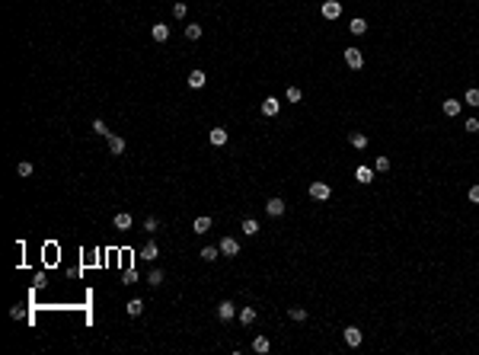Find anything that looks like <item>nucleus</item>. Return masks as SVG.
<instances>
[{
  "label": "nucleus",
  "instance_id": "3",
  "mask_svg": "<svg viewBox=\"0 0 479 355\" xmlns=\"http://www.w3.org/2000/svg\"><path fill=\"white\" fill-rule=\"evenodd\" d=\"M259 112H262L265 118H275L278 112H281V102L275 100V96H265V100H262V106H259Z\"/></svg>",
  "mask_w": 479,
  "mask_h": 355
},
{
  "label": "nucleus",
  "instance_id": "24",
  "mask_svg": "<svg viewBox=\"0 0 479 355\" xmlns=\"http://www.w3.org/2000/svg\"><path fill=\"white\" fill-rule=\"evenodd\" d=\"M147 285H150V288L163 285V269H150V272H147Z\"/></svg>",
  "mask_w": 479,
  "mask_h": 355
},
{
  "label": "nucleus",
  "instance_id": "36",
  "mask_svg": "<svg viewBox=\"0 0 479 355\" xmlns=\"http://www.w3.org/2000/svg\"><path fill=\"white\" fill-rule=\"evenodd\" d=\"M470 202H473V205H479V186H473V189H470Z\"/></svg>",
  "mask_w": 479,
  "mask_h": 355
},
{
  "label": "nucleus",
  "instance_id": "15",
  "mask_svg": "<svg viewBox=\"0 0 479 355\" xmlns=\"http://www.w3.org/2000/svg\"><path fill=\"white\" fill-rule=\"evenodd\" d=\"M205 84H208L205 70H192V74H189V86H192V90H201Z\"/></svg>",
  "mask_w": 479,
  "mask_h": 355
},
{
  "label": "nucleus",
  "instance_id": "33",
  "mask_svg": "<svg viewBox=\"0 0 479 355\" xmlns=\"http://www.w3.org/2000/svg\"><path fill=\"white\" fill-rule=\"evenodd\" d=\"M16 173H19V176H29V173H32V163H19V167H16Z\"/></svg>",
  "mask_w": 479,
  "mask_h": 355
},
{
  "label": "nucleus",
  "instance_id": "17",
  "mask_svg": "<svg viewBox=\"0 0 479 355\" xmlns=\"http://www.w3.org/2000/svg\"><path fill=\"white\" fill-rule=\"evenodd\" d=\"M141 256H144L147 263H153V259H157V256H160V247H157V243H153V240H147V243H144V250H141Z\"/></svg>",
  "mask_w": 479,
  "mask_h": 355
},
{
  "label": "nucleus",
  "instance_id": "1",
  "mask_svg": "<svg viewBox=\"0 0 479 355\" xmlns=\"http://www.w3.org/2000/svg\"><path fill=\"white\" fill-rule=\"evenodd\" d=\"M310 199H316V202H329L332 199V186L329 183H310Z\"/></svg>",
  "mask_w": 479,
  "mask_h": 355
},
{
  "label": "nucleus",
  "instance_id": "5",
  "mask_svg": "<svg viewBox=\"0 0 479 355\" xmlns=\"http://www.w3.org/2000/svg\"><path fill=\"white\" fill-rule=\"evenodd\" d=\"M217 250H221V256H236L240 253V240L236 237H224L221 243H217Z\"/></svg>",
  "mask_w": 479,
  "mask_h": 355
},
{
  "label": "nucleus",
  "instance_id": "20",
  "mask_svg": "<svg viewBox=\"0 0 479 355\" xmlns=\"http://www.w3.org/2000/svg\"><path fill=\"white\" fill-rule=\"evenodd\" d=\"M268 349H272V342H268V336H256V339H252V352L265 355Z\"/></svg>",
  "mask_w": 479,
  "mask_h": 355
},
{
  "label": "nucleus",
  "instance_id": "6",
  "mask_svg": "<svg viewBox=\"0 0 479 355\" xmlns=\"http://www.w3.org/2000/svg\"><path fill=\"white\" fill-rule=\"evenodd\" d=\"M342 339H345V346H351V349H358V346H361V339H364V336H361V330H358V326H345V333H342Z\"/></svg>",
  "mask_w": 479,
  "mask_h": 355
},
{
  "label": "nucleus",
  "instance_id": "26",
  "mask_svg": "<svg viewBox=\"0 0 479 355\" xmlns=\"http://www.w3.org/2000/svg\"><path fill=\"white\" fill-rule=\"evenodd\" d=\"M185 39H189V42H198V39H201V26H198V23L185 26Z\"/></svg>",
  "mask_w": 479,
  "mask_h": 355
},
{
  "label": "nucleus",
  "instance_id": "12",
  "mask_svg": "<svg viewBox=\"0 0 479 355\" xmlns=\"http://www.w3.org/2000/svg\"><path fill=\"white\" fill-rule=\"evenodd\" d=\"M217 317L227 323V320H233V317H236V307H233L230 301H221V304H217Z\"/></svg>",
  "mask_w": 479,
  "mask_h": 355
},
{
  "label": "nucleus",
  "instance_id": "35",
  "mask_svg": "<svg viewBox=\"0 0 479 355\" xmlns=\"http://www.w3.org/2000/svg\"><path fill=\"white\" fill-rule=\"evenodd\" d=\"M157 227H160V221H157V218H147V221H144V231H147V234H150V231H157Z\"/></svg>",
  "mask_w": 479,
  "mask_h": 355
},
{
  "label": "nucleus",
  "instance_id": "10",
  "mask_svg": "<svg viewBox=\"0 0 479 355\" xmlns=\"http://www.w3.org/2000/svg\"><path fill=\"white\" fill-rule=\"evenodd\" d=\"M112 224H115V231H128L131 224H134V218H131L128 211H118V215L112 218Z\"/></svg>",
  "mask_w": 479,
  "mask_h": 355
},
{
  "label": "nucleus",
  "instance_id": "14",
  "mask_svg": "<svg viewBox=\"0 0 479 355\" xmlns=\"http://www.w3.org/2000/svg\"><path fill=\"white\" fill-rule=\"evenodd\" d=\"M348 144L355 147V151H364V147H367V135L364 132H351L348 135Z\"/></svg>",
  "mask_w": 479,
  "mask_h": 355
},
{
  "label": "nucleus",
  "instance_id": "2",
  "mask_svg": "<svg viewBox=\"0 0 479 355\" xmlns=\"http://www.w3.org/2000/svg\"><path fill=\"white\" fill-rule=\"evenodd\" d=\"M345 64H348L351 70L364 68V54H361V48H345Z\"/></svg>",
  "mask_w": 479,
  "mask_h": 355
},
{
  "label": "nucleus",
  "instance_id": "29",
  "mask_svg": "<svg viewBox=\"0 0 479 355\" xmlns=\"http://www.w3.org/2000/svg\"><path fill=\"white\" fill-rule=\"evenodd\" d=\"M185 13H189V7H185L182 0H176V3H173V16H176V19H185Z\"/></svg>",
  "mask_w": 479,
  "mask_h": 355
},
{
  "label": "nucleus",
  "instance_id": "31",
  "mask_svg": "<svg viewBox=\"0 0 479 355\" xmlns=\"http://www.w3.org/2000/svg\"><path fill=\"white\" fill-rule=\"evenodd\" d=\"M390 170V157H377L374 160V173H387Z\"/></svg>",
  "mask_w": 479,
  "mask_h": 355
},
{
  "label": "nucleus",
  "instance_id": "21",
  "mask_svg": "<svg viewBox=\"0 0 479 355\" xmlns=\"http://www.w3.org/2000/svg\"><path fill=\"white\" fill-rule=\"evenodd\" d=\"M240 231H243L246 237H256V234H259V221H256V218H246V221L240 224Z\"/></svg>",
  "mask_w": 479,
  "mask_h": 355
},
{
  "label": "nucleus",
  "instance_id": "8",
  "mask_svg": "<svg viewBox=\"0 0 479 355\" xmlns=\"http://www.w3.org/2000/svg\"><path fill=\"white\" fill-rule=\"evenodd\" d=\"M109 154H112V157H122L125 154V138H118V135H109Z\"/></svg>",
  "mask_w": 479,
  "mask_h": 355
},
{
  "label": "nucleus",
  "instance_id": "28",
  "mask_svg": "<svg viewBox=\"0 0 479 355\" xmlns=\"http://www.w3.org/2000/svg\"><path fill=\"white\" fill-rule=\"evenodd\" d=\"M288 317L294 320V323H304V320H307V310L304 307H288Z\"/></svg>",
  "mask_w": 479,
  "mask_h": 355
},
{
  "label": "nucleus",
  "instance_id": "18",
  "mask_svg": "<svg viewBox=\"0 0 479 355\" xmlns=\"http://www.w3.org/2000/svg\"><path fill=\"white\" fill-rule=\"evenodd\" d=\"M125 310H128V317H141L144 314V301H141V298H131V301L125 304Z\"/></svg>",
  "mask_w": 479,
  "mask_h": 355
},
{
  "label": "nucleus",
  "instance_id": "32",
  "mask_svg": "<svg viewBox=\"0 0 479 355\" xmlns=\"http://www.w3.org/2000/svg\"><path fill=\"white\" fill-rule=\"evenodd\" d=\"M93 132L102 135V138H109V128H106V122H102V118H96V122H93Z\"/></svg>",
  "mask_w": 479,
  "mask_h": 355
},
{
  "label": "nucleus",
  "instance_id": "30",
  "mask_svg": "<svg viewBox=\"0 0 479 355\" xmlns=\"http://www.w3.org/2000/svg\"><path fill=\"white\" fill-rule=\"evenodd\" d=\"M284 96H288V102H300V100H304L300 86H288V93H284Z\"/></svg>",
  "mask_w": 479,
  "mask_h": 355
},
{
  "label": "nucleus",
  "instance_id": "13",
  "mask_svg": "<svg viewBox=\"0 0 479 355\" xmlns=\"http://www.w3.org/2000/svg\"><path fill=\"white\" fill-rule=\"evenodd\" d=\"M150 35H153V42H166V39H169V26H166V23H153Z\"/></svg>",
  "mask_w": 479,
  "mask_h": 355
},
{
  "label": "nucleus",
  "instance_id": "19",
  "mask_svg": "<svg viewBox=\"0 0 479 355\" xmlns=\"http://www.w3.org/2000/svg\"><path fill=\"white\" fill-rule=\"evenodd\" d=\"M355 179H358L361 186H367V183L374 179V167H358V170H355Z\"/></svg>",
  "mask_w": 479,
  "mask_h": 355
},
{
  "label": "nucleus",
  "instance_id": "16",
  "mask_svg": "<svg viewBox=\"0 0 479 355\" xmlns=\"http://www.w3.org/2000/svg\"><path fill=\"white\" fill-rule=\"evenodd\" d=\"M192 231H195V234H208V231H211V218H208V215L195 218V221H192Z\"/></svg>",
  "mask_w": 479,
  "mask_h": 355
},
{
  "label": "nucleus",
  "instance_id": "34",
  "mask_svg": "<svg viewBox=\"0 0 479 355\" xmlns=\"http://www.w3.org/2000/svg\"><path fill=\"white\" fill-rule=\"evenodd\" d=\"M463 128H466L470 135H476V132H479V122H476V118H466V125H463Z\"/></svg>",
  "mask_w": 479,
  "mask_h": 355
},
{
  "label": "nucleus",
  "instance_id": "9",
  "mask_svg": "<svg viewBox=\"0 0 479 355\" xmlns=\"http://www.w3.org/2000/svg\"><path fill=\"white\" fill-rule=\"evenodd\" d=\"M227 138H230L227 128H211V132H208V141H211L214 147H224V144H227Z\"/></svg>",
  "mask_w": 479,
  "mask_h": 355
},
{
  "label": "nucleus",
  "instance_id": "27",
  "mask_svg": "<svg viewBox=\"0 0 479 355\" xmlns=\"http://www.w3.org/2000/svg\"><path fill=\"white\" fill-rule=\"evenodd\" d=\"M198 256H201L205 263H214V259L221 256V250H217V247H205V250H201V253H198Z\"/></svg>",
  "mask_w": 479,
  "mask_h": 355
},
{
  "label": "nucleus",
  "instance_id": "11",
  "mask_svg": "<svg viewBox=\"0 0 479 355\" xmlns=\"http://www.w3.org/2000/svg\"><path fill=\"white\" fill-rule=\"evenodd\" d=\"M441 109H444V116L457 118V116H460V109H463V102H460V100H444V102H441Z\"/></svg>",
  "mask_w": 479,
  "mask_h": 355
},
{
  "label": "nucleus",
  "instance_id": "4",
  "mask_svg": "<svg viewBox=\"0 0 479 355\" xmlns=\"http://www.w3.org/2000/svg\"><path fill=\"white\" fill-rule=\"evenodd\" d=\"M319 13H323V19H339V16H342V3H339V0H326V3L319 7Z\"/></svg>",
  "mask_w": 479,
  "mask_h": 355
},
{
  "label": "nucleus",
  "instance_id": "7",
  "mask_svg": "<svg viewBox=\"0 0 479 355\" xmlns=\"http://www.w3.org/2000/svg\"><path fill=\"white\" fill-rule=\"evenodd\" d=\"M265 215H268V218H281V215H284V199H278V195H275V199H268V202H265Z\"/></svg>",
  "mask_w": 479,
  "mask_h": 355
},
{
  "label": "nucleus",
  "instance_id": "25",
  "mask_svg": "<svg viewBox=\"0 0 479 355\" xmlns=\"http://www.w3.org/2000/svg\"><path fill=\"white\" fill-rule=\"evenodd\" d=\"M463 102H466V106H473V109H479V90H476V86H470V90H466Z\"/></svg>",
  "mask_w": 479,
  "mask_h": 355
},
{
  "label": "nucleus",
  "instance_id": "23",
  "mask_svg": "<svg viewBox=\"0 0 479 355\" xmlns=\"http://www.w3.org/2000/svg\"><path fill=\"white\" fill-rule=\"evenodd\" d=\"M348 29L355 32V35H364V32H367V19H361V16H355V19L348 23Z\"/></svg>",
  "mask_w": 479,
  "mask_h": 355
},
{
  "label": "nucleus",
  "instance_id": "22",
  "mask_svg": "<svg viewBox=\"0 0 479 355\" xmlns=\"http://www.w3.org/2000/svg\"><path fill=\"white\" fill-rule=\"evenodd\" d=\"M236 317H240V323H243V326H249L252 320H256V307H240V310H236Z\"/></svg>",
  "mask_w": 479,
  "mask_h": 355
}]
</instances>
